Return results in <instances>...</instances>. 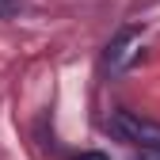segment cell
Wrapping results in <instances>:
<instances>
[{"label":"cell","instance_id":"1","mask_svg":"<svg viewBox=\"0 0 160 160\" xmlns=\"http://www.w3.org/2000/svg\"><path fill=\"white\" fill-rule=\"evenodd\" d=\"M107 130L133 149H160V122H149L133 111H114L107 118Z\"/></svg>","mask_w":160,"mask_h":160},{"label":"cell","instance_id":"2","mask_svg":"<svg viewBox=\"0 0 160 160\" xmlns=\"http://www.w3.org/2000/svg\"><path fill=\"white\" fill-rule=\"evenodd\" d=\"M137 42H141V31H137V27H122V31L114 34V42L107 46V69H111V72H122V69L130 65V57L137 53V50H133Z\"/></svg>","mask_w":160,"mask_h":160},{"label":"cell","instance_id":"3","mask_svg":"<svg viewBox=\"0 0 160 160\" xmlns=\"http://www.w3.org/2000/svg\"><path fill=\"white\" fill-rule=\"evenodd\" d=\"M19 8H23V0H0V19L19 15Z\"/></svg>","mask_w":160,"mask_h":160},{"label":"cell","instance_id":"4","mask_svg":"<svg viewBox=\"0 0 160 160\" xmlns=\"http://www.w3.org/2000/svg\"><path fill=\"white\" fill-rule=\"evenodd\" d=\"M72 160H107V152H99V149H92V152H76Z\"/></svg>","mask_w":160,"mask_h":160},{"label":"cell","instance_id":"5","mask_svg":"<svg viewBox=\"0 0 160 160\" xmlns=\"http://www.w3.org/2000/svg\"><path fill=\"white\" fill-rule=\"evenodd\" d=\"M137 160H160V149H141V152H137Z\"/></svg>","mask_w":160,"mask_h":160}]
</instances>
